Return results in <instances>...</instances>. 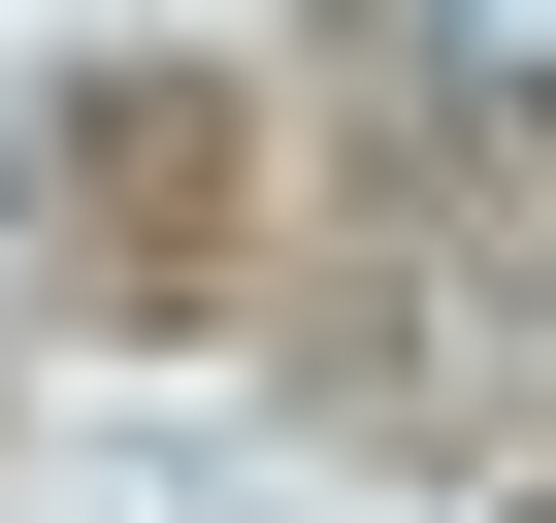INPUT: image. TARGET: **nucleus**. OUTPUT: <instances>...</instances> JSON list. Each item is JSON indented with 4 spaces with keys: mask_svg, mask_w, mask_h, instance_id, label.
<instances>
[{
    "mask_svg": "<svg viewBox=\"0 0 556 523\" xmlns=\"http://www.w3.org/2000/svg\"><path fill=\"white\" fill-rule=\"evenodd\" d=\"M393 66H426V99H523V131H556V0H393Z\"/></svg>",
    "mask_w": 556,
    "mask_h": 523,
    "instance_id": "f257e3e1",
    "label": "nucleus"
}]
</instances>
